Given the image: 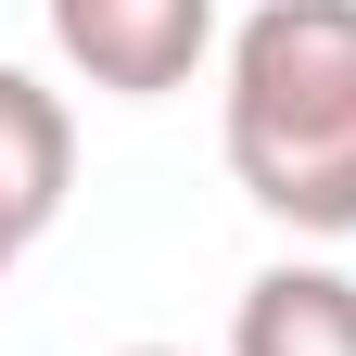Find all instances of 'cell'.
<instances>
[{
    "instance_id": "cell-1",
    "label": "cell",
    "mask_w": 356,
    "mask_h": 356,
    "mask_svg": "<svg viewBox=\"0 0 356 356\" xmlns=\"http://www.w3.org/2000/svg\"><path fill=\"white\" fill-rule=\"evenodd\" d=\"M216 127L242 204L305 242H356V0H254Z\"/></svg>"
},
{
    "instance_id": "cell-2",
    "label": "cell",
    "mask_w": 356,
    "mask_h": 356,
    "mask_svg": "<svg viewBox=\"0 0 356 356\" xmlns=\"http://www.w3.org/2000/svg\"><path fill=\"white\" fill-rule=\"evenodd\" d=\"M51 51L115 102H165L216 51V0H51Z\"/></svg>"
},
{
    "instance_id": "cell-3",
    "label": "cell",
    "mask_w": 356,
    "mask_h": 356,
    "mask_svg": "<svg viewBox=\"0 0 356 356\" xmlns=\"http://www.w3.org/2000/svg\"><path fill=\"white\" fill-rule=\"evenodd\" d=\"M64 178H76V127H64V102H51L26 64H0V280H13L26 242L64 216Z\"/></svg>"
},
{
    "instance_id": "cell-4",
    "label": "cell",
    "mask_w": 356,
    "mask_h": 356,
    "mask_svg": "<svg viewBox=\"0 0 356 356\" xmlns=\"http://www.w3.org/2000/svg\"><path fill=\"white\" fill-rule=\"evenodd\" d=\"M229 356H356V280L343 267H267V280H242Z\"/></svg>"
},
{
    "instance_id": "cell-5",
    "label": "cell",
    "mask_w": 356,
    "mask_h": 356,
    "mask_svg": "<svg viewBox=\"0 0 356 356\" xmlns=\"http://www.w3.org/2000/svg\"><path fill=\"white\" fill-rule=\"evenodd\" d=\"M115 356H178V343H115Z\"/></svg>"
}]
</instances>
